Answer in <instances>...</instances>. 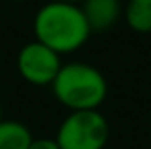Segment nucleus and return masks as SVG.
I'll return each mask as SVG.
<instances>
[{"mask_svg": "<svg viewBox=\"0 0 151 149\" xmlns=\"http://www.w3.org/2000/svg\"><path fill=\"white\" fill-rule=\"evenodd\" d=\"M33 31L35 40L42 42L59 56L81 50L92 34L81 4L55 0H48L38 8L33 19Z\"/></svg>", "mask_w": 151, "mask_h": 149, "instance_id": "f257e3e1", "label": "nucleus"}, {"mask_svg": "<svg viewBox=\"0 0 151 149\" xmlns=\"http://www.w3.org/2000/svg\"><path fill=\"white\" fill-rule=\"evenodd\" d=\"M50 86L55 100L69 111L100 109L107 97V80L103 73L84 61L63 63Z\"/></svg>", "mask_w": 151, "mask_h": 149, "instance_id": "f03ea898", "label": "nucleus"}, {"mask_svg": "<svg viewBox=\"0 0 151 149\" xmlns=\"http://www.w3.org/2000/svg\"><path fill=\"white\" fill-rule=\"evenodd\" d=\"M109 140V122L100 109L69 111L55 132L61 149H103Z\"/></svg>", "mask_w": 151, "mask_h": 149, "instance_id": "7ed1b4c3", "label": "nucleus"}, {"mask_svg": "<svg viewBox=\"0 0 151 149\" xmlns=\"http://www.w3.org/2000/svg\"><path fill=\"white\" fill-rule=\"evenodd\" d=\"M61 65V56L38 40L23 44L15 57L17 73L23 80L33 86H50Z\"/></svg>", "mask_w": 151, "mask_h": 149, "instance_id": "20e7f679", "label": "nucleus"}, {"mask_svg": "<svg viewBox=\"0 0 151 149\" xmlns=\"http://www.w3.org/2000/svg\"><path fill=\"white\" fill-rule=\"evenodd\" d=\"M81 8L92 33L109 31L122 15L121 0H82Z\"/></svg>", "mask_w": 151, "mask_h": 149, "instance_id": "39448f33", "label": "nucleus"}, {"mask_svg": "<svg viewBox=\"0 0 151 149\" xmlns=\"http://www.w3.org/2000/svg\"><path fill=\"white\" fill-rule=\"evenodd\" d=\"M35 136L21 120H0V149H29Z\"/></svg>", "mask_w": 151, "mask_h": 149, "instance_id": "423d86ee", "label": "nucleus"}, {"mask_svg": "<svg viewBox=\"0 0 151 149\" xmlns=\"http://www.w3.org/2000/svg\"><path fill=\"white\" fill-rule=\"evenodd\" d=\"M122 15L134 33H151V0H128Z\"/></svg>", "mask_w": 151, "mask_h": 149, "instance_id": "0eeeda50", "label": "nucleus"}, {"mask_svg": "<svg viewBox=\"0 0 151 149\" xmlns=\"http://www.w3.org/2000/svg\"><path fill=\"white\" fill-rule=\"evenodd\" d=\"M29 149H61L55 138H33Z\"/></svg>", "mask_w": 151, "mask_h": 149, "instance_id": "6e6552de", "label": "nucleus"}, {"mask_svg": "<svg viewBox=\"0 0 151 149\" xmlns=\"http://www.w3.org/2000/svg\"><path fill=\"white\" fill-rule=\"evenodd\" d=\"M55 2H67V4H81L82 0H55Z\"/></svg>", "mask_w": 151, "mask_h": 149, "instance_id": "1a4fd4ad", "label": "nucleus"}, {"mask_svg": "<svg viewBox=\"0 0 151 149\" xmlns=\"http://www.w3.org/2000/svg\"><path fill=\"white\" fill-rule=\"evenodd\" d=\"M0 120H2V103H0Z\"/></svg>", "mask_w": 151, "mask_h": 149, "instance_id": "9d476101", "label": "nucleus"}, {"mask_svg": "<svg viewBox=\"0 0 151 149\" xmlns=\"http://www.w3.org/2000/svg\"><path fill=\"white\" fill-rule=\"evenodd\" d=\"M12 2H27V0H12Z\"/></svg>", "mask_w": 151, "mask_h": 149, "instance_id": "9b49d317", "label": "nucleus"}]
</instances>
